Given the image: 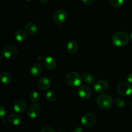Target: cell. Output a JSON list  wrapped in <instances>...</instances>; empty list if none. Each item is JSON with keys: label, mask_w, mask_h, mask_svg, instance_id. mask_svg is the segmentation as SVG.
I'll return each mask as SVG.
<instances>
[{"label": "cell", "mask_w": 132, "mask_h": 132, "mask_svg": "<svg viewBox=\"0 0 132 132\" xmlns=\"http://www.w3.org/2000/svg\"><path fill=\"white\" fill-rule=\"evenodd\" d=\"M112 43L118 47L125 46L130 41L129 35L125 32H118L114 34L112 37Z\"/></svg>", "instance_id": "obj_1"}, {"label": "cell", "mask_w": 132, "mask_h": 132, "mask_svg": "<svg viewBox=\"0 0 132 132\" xmlns=\"http://www.w3.org/2000/svg\"><path fill=\"white\" fill-rule=\"evenodd\" d=\"M113 99L110 95L108 94H101L97 98V104L102 110H108L113 106Z\"/></svg>", "instance_id": "obj_2"}, {"label": "cell", "mask_w": 132, "mask_h": 132, "mask_svg": "<svg viewBox=\"0 0 132 132\" xmlns=\"http://www.w3.org/2000/svg\"><path fill=\"white\" fill-rule=\"evenodd\" d=\"M66 81L71 86L76 87L81 85L82 82V77L76 72H70L66 76Z\"/></svg>", "instance_id": "obj_3"}, {"label": "cell", "mask_w": 132, "mask_h": 132, "mask_svg": "<svg viewBox=\"0 0 132 132\" xmlns=\"http://www.w3.org/2000/svg\"><path fill=\"white\" fill-rule=\"evenodd\" d=\"M117 91L121 95L127 96L132 93V87L128 82L121 81L117 85Z\"/></svg>", "instance_id": "obj_4"}, {"label": "cell", "mask_w": 132, "mask_h": 132, "mask_svg": "<svg viewBox=\"0 0 132 132\" xmlns=\"http://www.w3.org/2000/svg\"><path fill=\"white\" fill-rule=\"evenodd\" d=\"M97 121V117L94 113H87L81 118V123L85 127H91L95 125Z\"/></svg>", "instance_id": "obj_5"}, {"label": "cell", "mask_w": 132, "mask_h": 132, "mask_svg": "<svg viewBox=\"0 0 132 132\" xmlns=\"http://www.w3.org/2000/svg\"><path fill=\"white\" fill-rule=\"evenodd\" d=\"M68 15L65 10L59 9L54 14V20L57 24H62L67 21Z\"/></svg>", "instance_id": "obj_6"}, {"label": "cell", "mask_w": 132, "mask_h": 132, "mask_svg": "<svg viewBox=\"0 0 132 132\" xmlns=\"http://www.w3.org/2000/svg\"><path fill=\"white\" fill-rule=\"evenodd\" d=\"M42 111V108L39 104L35 103L32 105L30 106L27 110V114L30 118L35 119L38 117L40 116Z\"/></svg>", "instance_id": "obj_7"}, {"label": "cell", "mask_w": 132, "mask_h": 132, "mask_svg": "<svg viewBox=\"0 0 132 132\" xmlns=\"http://www.w3.org/2000/svg\"><path fill=\"white\" fill-rule=\"evenodd\" d=\"M2 54L6 59H12L18 54V49L14 45H7L3 48Z\"/></svg>", "instance_id": "obj_8"}, {"label": "cell", "mask_w": 132, "mask_h": 132, "mask_svg": "<svg viewBox=\"0 0 132 132\" xmlns=\"http://www.w3.org/2000/svg\"><path fill=\"white\" fill-rule=\"evenodd\" d=\"M94 89L97 92H106L109 89V84L104 80H99L97 81L94 85Z\"/></svg>", "instance_id": "obj_9"}, {"label": "cell", "mask_w": 132, "mask_h": 132, "mask_svg": "<svg viewBox=\"0 0 132 132\" xmlns=\"http://www.w3.org/2000/svg\"><path fill=\"white\" fill-rule=\"evenodd\" d=\"M78 95L80 97L83 99H88L92 95L91 89L86 85H82L79 88Z\"/></svg>", "instance_id": "obj_10"}, {"label": "cell", "mask_w": 132, "mask_h": 132, "mask_svg": "<svg viewBox=\"0 0 132 132\" xmlns=\"http://www.w3.org/2000/svg\"><path fill=\"white\" fill-rule=\"evenodd\" d=\"M37 85L40 90L46 91L50 88L51 82L48 77H42L39 79L38 82H37Z\"/></svg>", "instance_id": "obj_11"}, {"label": "cell", "mask_w": 132, "mask_h": 132, "mask_svg": "<svg viewBox=\"0 0 132 132\" xmlns=\"http://www.w3.org/2000/svg\"><path fill=\"white\" fill-rule=\"evenodd\" d=\"M27 108V103L22 99L17 100L14 104V110L19 113H22L26 110Z\"/></svg>", "instance_id": "obj_12"}, {"label": "cell", "mask_w": 132, "mask_h": 132, "mask_svg": "<svg viewBox=\"0 0 132 132\" xmlns=\"http://www.w3.org/2000/svg\"><path fill=\"white\" fill-rule=\"evenodd\" d=\"M43 72V67L41 64L39 63H36L34 64L31 67L30 70V74L32 75L33 77H38Z\"/></svg>", "instance_id": "obj_13"}, {"label": "cell", "mask_w": 132, "mask_h": 132, "mask_svg": "<svg viewBox=\"0 0 132 132\" xmlns=\"http://www.w3.org/2000/svg\"><path fill=\"white\" fill-rule=\"evenodd\" d=\"M44 65L47 69L54 70L57 66V62L54 57L51 56H48L45 57L44 60Z\"/></svg>", "instance_id": "obj_14"}, {"label": "cell", "mask_w": 132, "mask_h": 132, "mask_svg": "<svg viewBox=\"0 0 132 132\" xmlns=\"http://www.w3.org/2000/svg\"><path fill=\"white\" fill-rule=\"evenodd\" d=\"M67 51L70 54H75L78 51L79 44L76 40H72L67 45Z\"/></svg>", "instance_id": "obj_15"}, {"label": "cell", "mask_w": 132, "mask_h": 132, "mask_svg": "<svg viewBox=\"0 0 132 132\" xmlns=\"http://www.w3.org/2000/svg\"><path fill=\"white\" fill-rule=\"evenodd\" d=\"M25 30L30 36H35L37 33L38 28L36 24L33 23H28L25 26Z\"/></svg>", "instance_id": "obj_16"}, {"label": "cell", "mask_w": 132, "mask_h": 132, "mask_svg": "<svg viewBox=\"0 0 132 132\" xmlns=\"http://www.w3.org/2000/svg\"><path fill=\"white\" fill-rule=\"evenodd\" d=\"M1 81L4 85H9L12 81V76L9 72H3L0 76Z\"/></svg>", "instance_id": "obj_17"}, {"label": "cell", "mask_w": 132, "mask_h": 132, "mask_svg": "<svg viewBox=\"0 0 132 132\" xmlns=\"http://www.w3.org/2000/svg\"><path fill=\"white\" fill-rule=\"evenodd\" d=\"M27 32L26 30L23 29H19L15 32V39L18 42H22L24 41L27 39Z\"/></svg>", "instance_id": "obj_18"}, {"label": "cell", "mask_w": 132, "mask_h": 132, "mask_svg": "<svg viewBox=\"0 0 132 132\" xmlns=\"http://www.w3.org/2000/svg\"><path fill=\"white\" fill-rule=\"evenodd\" d=\"M8 120L12 125L14 126H18L21 122V118L17 114H10L8 117Z\"/></svg>", "instance_id": "obj_19"}, {"label": "cell", "mask_w": 132, "mask_h": 132, "mask_svg": "<svg viewBox=\"0 0 132 132\" xmlns=\"http://www.w3.org/2000/svg\"><path fill=\"white\" fill-rule=\"evenodd\" d=\"M46 100L50 103H54L57 99V94L54 90H50L46 94Z\"/></svg>", "instance_id": "obj_20"}, {"label": "cell", "mask_w": 132, "mask_h": 132, "mask_svg": "<svg viewBox=\"0 0 132 132\" xmlns=\"http://www.w3.org/2000/svg\"><path fill=\"white\" fill-rule=\"evenodd\" d=\"M82 79L85 82L88 84H94L95 82V78L94 76L90 73H85L82 76Z\"/></svg>", "instance_id": "obj_21"}, {"label": "cell", "mask_w": 132, "mask_h": 132, "mask_svg": "<svg viewBox=\"0 0 132 132\" xmlns=\"http://www.w3.org/2000/svg\"><path fill=\"white\" fill-rule=\"evenodd\" d=\"M40 95L38 92H32L30 94V100L34 103H37V102L39 101Z\"/></svg>", "instance_id": "obj_22"}, {"label": "cell", "mask_w": 132, "mask_h": 132, "mask_svg": "<svg viewBox=\"0 0 132 132\" xmlns=\"http://www.w3.org/2000/svg\"><path fill=\"white\" fill-rule=\"evenodd\" d=\"M109 2L112 6L117 8L122 6L124 0H109Z\"/></svg>", "instance_id": "obj_23"}, {"label": "cell", "mask_w": 132, "mask_h": 132, "mask_svg": "<svg viewBox=\"0 0 132 132\" xmlns=\"http://www.w3.org/2000/svg\"><path fill=\"white\" fill-rule=\"evenodd\" d=\"M114 103L116 106L120 108H124L125 106V101L121 98H116L114 101Z\"/></svg>", "instance_id": "obj_24"}, {"label": "cell", "mask_w": 132, "mask_h": 132, "mask_svg": "<svg viewBox=\"0 0 132 132\" xmlns=\"http://www.w3.org/2000/svg\"><path fill=\"white\" fill-rule=\"evenodd\" d=\"M6 114V108L3 106H0V117L1 118H3Z\"/></svg>", "instance_id": "obj_25"}, {"label": "cell", "mask_w": 132, "mask_h": 132, "mask_svg": "<svg viewBox=\"0 0 132 132\" xmlns=\"http://www.w3.org/2000/svg\"><path fill=\"white\" fill-rule=\"evenodd\" d=\"M41 132H55V131L50 126H45L41 129Z\"/></svg>", "instance_id": "obj_26"}, {"label": "cell", "mask_w": 132, "mask_h": 132, "mask_svg": "<svg viewBox=\"0 0 132 132\" xmlns=\"http://www.w3.org/2000/svg\"><path fill=\"white\" fill-rule=\"evenodd\" d=\"M94 1H95V0H82V1L85 4V5H92V4L94 3Z\"/></svg>", "instance_id": "obj_27"}, {"label": "cell", "mask_w": 132, "mask_h": 132, "mask_svg": "<svg viewBox=\"0 0 132 132\" xmlns=\"http://www.w3.org/2000/svg\"><path fill=\"white\" fill-rule=\"evenodd\" d=\"M127 79H128V81L130 83H132V72L128 76Z\"/></svg>", "instance_id": "obj_28"}, {"label": "cell", "mask_w": 132, "mask_h": 132, "mask_svg": "<svg viewBox=\"0 0 132 132\" xmlns=\"http://www.w3.org/2000/svg\"><path fill=\"white\" fill-rule=\"evenodd\" d=\"M73 132H83V131H82V129L81 127H78L73 130Z\"/></svg>", "instance_id": "obj_29"}, {"label": "cell", "mask_w": 132, "mask_h": 132, "mask_svg": "<svg viewBox=\"0 0 132 132\" xmlns=\"http://www.w3.org/2000/svg\"><path fill=\"white\" fill-rule=\"evenodd\" d=\"M39 1L41 3H46L48 2L49 0H39Z\"/></svg>", "instance_id": "obj_30"}, {"label": "cell", "mask_w": 132, "mask_h": 132, "mask_svg": "<svg viewBox=\"0 0 132 132\" xmlns=\"http://www.w3.org/2000/svg\"><path fill=\"white\" fill-rule=\"evenodd\" d=\"M130 39H131V40L132 41V33L130 34Z\"/></svg>", "instance_id": "obj_31"}, {"label": "cell", "mask_w": 132, "mask_h": 132, "mask_svg": "<svg viewBox=\"0 0 132 132\" xmlns=\"http://www.w3.org/2000/svg\"><path fill=\"white\" fill-rule=\"evenodd\" d=\"M59 132H67V131H63H63H59Z\"/></svg>", "instance_id": "obj_32"}, {"label": "cell", "mask_w": 132, "mask_h": 132, "mask_svg": "<svg viewBox=\"0 0 132 132\" xmlns=\"http://www.w3.org/2000/svg\"><path fill=\"white\" fill-rule=\"evenodd\" d=\"M131 107H132V101H131Z\"/></svg>", "instance_id": "obj_33"}, {"label": "cell", "mask_w": 132, "mask_h": 132, "mask_svg": "<svg viewBox=\"0 0 132 132\" xmlns=\"http://www.w3.org/2000/svg\"><path fill=\"white\" fill-rule=\"evenodd\" d=\"M27 1H32V0H27Z\"/></svg>", "instance_id": "obj_34"}]
</instances>
